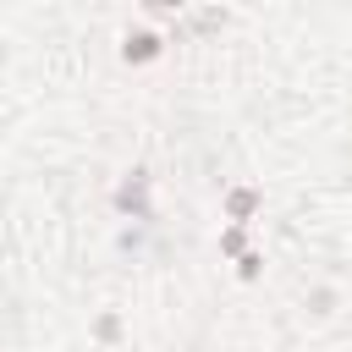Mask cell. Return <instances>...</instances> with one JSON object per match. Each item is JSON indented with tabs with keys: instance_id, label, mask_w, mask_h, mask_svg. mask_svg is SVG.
I'll use <instances>...</instances> for the list:
<instances>
[{
	"instance_id": "obj_1",
	"label": "cell",
	"mask_w": 352,
	"mask_h": 352,
	"mask_svg": "<svg viewBox=\"0 0 352 352\" xmlns=\"http://www.w3.org/2000/svg\"><path fill=\"white\" fill-rule=\"evenodd\" d=\"M116 204H121V209H138V214H148V204H143V170H132V182L116 192Z\"/></svg>"
},
{
	"instance_id": "obj_2",
	"label": "cell",
	"mask_w": 352,
	"mask_h": 352,
	"mask_svg": "<svg viewBox=\"0 0 352 352\" xmlns=\"http://www.w3.org/2000/svg\"><path fill=\"white\" fill-rule=\"evenodd\" d=\"M148 55H160V38L154 33H126V60H148Z\"/></svg>"
},
{
	"instance_id": "obj_3",
	"label": "cell",
	"mask_w": 352,
	"mask_h": 352,
	"mask_svg": "<svg viewBox=\"0 0 352 352\" xmlns=\"http://www.w3.org/2000/svg\"><path fill=\"white\" fill-rule=\"evenodd\" d=\"M226 209H231V220H236V226H242V220H248V214H253V209H258V192H253V187H236V192H231V204H226Z\"/></svg>"
},
{
	"instance_id": "obj_4",
	"label": "cell",
	"mask_w": 352,
	"mask_h": 352,
	"mask_svg": "<svg viewBox=\"0 0 352 352\" xmlns=\"http://www.w3.org/2000/svg\"><path fill=\"white\" fill-rule=\"evenodd\" d=\"M220 248H226V253H242V226H231V231L220 236Z\"/></svg>"
}]
</instances>
